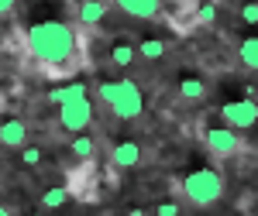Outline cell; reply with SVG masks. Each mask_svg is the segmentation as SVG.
Here are the masks:
<instances>
[{"label":"cell","mask_w":258,"mask_h":216,"mask_svg":"<svg viewBox=\"0 0 258 216\" xmlns=\"http://www.w3.org/2000/svg\"><path fill=\"white\" fill-rule=\"evenodd\" d=\"M28 55L48 72H69L80 59V35L66 21H38L24 35Z\"/></svg>","instance_id":"1"},{"label":"cell","mask_w":258,"mask_h":216,"mask_svg":"<svg viewBox=\"0 0 258 216\" xmlns=\"http://www.w3.org/2000/svg\"><path fill=\"white\" fill-rule=\"evenodd\" d=\"M97 93H100V99L110 106V114L120 117V120H135V117H141V110H145V96H141L138 82H131V79L100 82Z\"/></svg>","instance_id":"2"},{"label":"cell","mask_w":258,"mask_h":216,"mask_svg":"<svg viewBox=\"0 0 258 216\" xmlns=\"http://www.w3.org/2000/svg\"><path fill=\"white\" fill-rule=\"evenodd\" d=\"M182 196L189 199L193 206H214L224 196V175L214 168H197L182 178Z\"/></svg>","instance_id":"3"},{"label":"cell","mask_w":258,"mask_h":216,"mask_svg":"<svg viewBox=\"0 0 258 216\" xmlns=\"http://www.w3.org/2000/svg\"><path fill=\"white\" fill-rule=\"evenodd\" d=\"M59 124L69 134H86V127L93 124V103H90V96L62 103L59 106Z\"/></svg>","instance_id":"4"},{"label":"cell","mask_w":258,"mask_h":216,"mask_svg":"<svg viewBox=\"0 0 258 216\" xmlns=\"http://www.w3.org/2000/svg\"><path fill=\"white\" fill-rule=\"evenodd\" d=\"M220 117L234 131H248V127L258 124V103L255 99H231V103L220 106Z\"/></svg>","instance_id":"5"},{"label":"cell","mask_w":258,"mask_h":216,"mask_svg":"<svg viewBox=\"0 0 258 216\" xmlns=\"http://www.w3.org/2000/svg\"><path fill=\"white\" fill-rule=\"evenodd\" d=\"M203 141H207V151L214 158H234L241 151V138L234 127H210L203 134Z\"/></svg>","instance_id":"6"},{"label":"cell","mask_w":258,"mask_h":216,"mask_svg":"<svg viewBox=\"0 0 258 216\" xmlns=\"http://www.w3.org/2000/svg\"><path fill=\"white\" fill-rule=\"evenodd\" d=\"M127 18H138V21H152L162 14V0H114Z\"/></svg>","instance_id":"7"},{"label":"cell","mask_w":258,"mask_h":216,"mask_svg":"<svg viewBox=\"0 0 258 216\" xmlns=\"http://www.w3.org/2000/svg\"><path fill=\"white\" fill-rule=\"evenodd\" d=\"M0 141L7 144V148H24L28 144V124L18 117L4 120V127H0Z\"/></svg>","instance_id":"8"},{"label":"cell","mask_w":258,"mask_h":216,"mask_svg":"<svg viewBox=\"0 0 258 216\" xmlns=\"http://www.w3.org/2000/svg\"><path fill=\"white\" fill-rule=\"evenodd\" d=\"M110 161L117 165V168H135L141 161V148H138V141H120L117 148L110 151Z\"/></svg>","instance_id":"9"},{"label":"cell","mask_w":258,"mask_h":216,"mask_svg":"<svg viewBox=\"0 0 258 216\" xmlns=\"http://www.w3.org/2000/svg\"><path fill=\"white\" fill-rule=\"evenodd\" d=\"M76 14H80L83 24H100V21L107 18V4L103 0H80Z\"/></svg>","instance_id":"10"},{"label":"cell","mask_w":258,"mask_h":216,"mask_svg":"<svg viewBox=\"0 0 258 216\" xmlns=\"http://www.w3.org/2000/svg\"><path fill=\"white\" fill-rule=\"evenodd\" d=\"M135 59H138V48H135L131 41H117V45L110 48V62H114L117 69H127Z\"/></svg>","instance_id":"11"},{"label":"cell","mask_w":258,"mask_h":216,"mask_svg":"<svg viewBox=\"0 0 258 216\" xmlns=\"http://www.w3.org/2000/svg\"><path fill=\"white\" fill-rule=\"evenodd\" d=\"M80 96H90V93H86V86H83V82H69V86H59V89H52V93H48V99H52V103H69V99H80Z\"/></svg>","instance_id":"12"},{"label":"cell","mask_w":258,"mask_h":216,"mask_svg":"<svg viewBox=\"0 0 258 216\" xmlns=\"http://www.w3.org/2000/svg\"><path fill=\"white\" fill-rule=\"evenodd\" d=\"M238 55H241V62H244V65H248V69H255L258 72V35L255 38H244L238 45Z\"/></svg>","instance_id":"13"},{"label":"cell","mask_w":258,"mask_h":216,"mask_svg":"<svg viewBox=\"0 0 258 216\" xmlns=\"http://www.w3.org/2000/svg\"><path fill=\"white\" fill-rule=\"evenodd\" d=\"M138 55L141 59H148V62H159L162 55H165V41H159V38H145L138 45Z\"/></svg>","instance_id":"14"},{"label":"cell","mask_w":258,"mask_h":216,"mask_svg":"<svg viewBox=\"0 0 258 216\" xmlns=\"http://www.w3.org/2000/svg\"><path fill=\"white\" fill-rule=\"evenodd\" d=\"M66 199H69V189H66V185H55V189H45L41 206H45V209H59V206H66Z\"/></svg>","instance_id":"15"},{"label":"cell","mask_w":258,"mask_h":216,"mask_svg":"<svg viewBox=\"0 0 258 216\" xmlns=\"http://www.w3.org/2000/svg\"><path fill=\"white\" fill-rule=\"evenodd\" d=\"M179 93L186 99H203L207 96V86H203V79H182L179 82Z\"/></svg>","instance_id":"16"},{"label":"cell","mask_w":258,"mask_h":216,"mask_svg":"<svg viewBox=\"0 0 258 216\" xmlns=\"http://www.w3.org/2000/svg\"><path fill=\"white\" fill-rule=\"evenodd\" d=\"M93 151H97V144H93L90 134H76L73 138V155L76 158H93Z\"/></svg>","instance_id":"17"},{"label":"cell","mask_w":258,"mask_h":216,"mask_svg":"<svg viewBox=\"0 0 258 216\" xmlns=\"http://www.w3.org/2000/svg\"><path fill=\"white\" fill-rule=\"evenodd\" d=\"M214 18H217V7L214 4H200V11H197L200 24H214Z\"/></svg>","instance_id":"18"},{"label":"cell","mask_w":258,"mask_h":216,"mask_svg":"<svg viewBox=\"0 0 258 216\" xmlns=\"http://www.w3.org/2000/svg\"><path fill=\"white\" fill-rule=\"evenodd\" d=\"M21 161H24L28 168H38L41 165V151L38 148H24V151H21Z\"/></svg>","instance_id":"19"},{"label":"cell","mask_w":258,"mask_h":216,"mask_svg":"<svg viewBox=\"0 0 258 216\" xmlns=\"http://www.w3.org/2000/svg\"><path fill=\"white\" fill-rule=\"evenodd\" d=\"M241 21L258 24V4H244V7H241Z\"/></svg>","instance_id":"20"},{"label":"cell","mask_w":258,"mask_h":216,"mask_svg":"<svg viewBox=\"0 0 258 216\" xmlns=\"http://www.w3.org/2000/svg\"><path fill=\"white\" fill-rule=\"evenodd\" d=\"M155 216H179V202H159Z\"/></svg>","instance_id":"21"},{"label":"cell","mask_w":258,"mask_h":216,"mask_svg":"<svg viewBox=\"0 0 258 216\" xmlns=\"http://www.w3.org/2000/svg\"><path fill=\"white\" fill-rule=\"evenodd\" d=\"M14 4H18V0H0V11H4V14H11V11H14Z\"/></svg>","instance_id":"22"},{"label":"cell","mask_w":258,"mask_h":216,"mask_svg":"<svg viewBox=\"0 0 258 216\" xmlns=\"http://www.w3.org/2000/svg\"><path fill=\"white\" fill-rule=\"evenodd\" d=\"M0 216H14V209H11V206H4V209H0Z\"/></svg>","instance_id":"23"},{"label":"cell","mask_w":258,"mask_h":216,"mask_svg":"<svg viewBox=\"0 0 258 216\" xmlns=\"http://www.w3.org/2000/svg\"><path fill=\"white\" fill-rule=\"evenodd\" d=\"M35 216H45V213H35Z\"/></svg>","instance_id":"24"}]
</instances>
